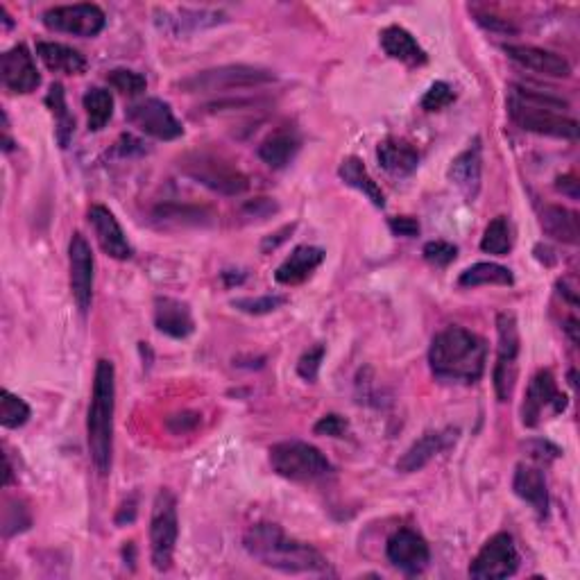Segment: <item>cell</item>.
Here are the masks:
<instances>
[{
    "mask_svg": "<svg viewBox=\"0 0 580 580\" xmlns=\"http://www.w3.org/2000/svg\"><path fill=\"white\" fill-rule=\"evenodd\" d=\"M243 547L263 567L281 574H329V562L311 544L288 537L277 524H257L243 537Z\"/></svg>",
    "mask_w": 580,
    "mask_h": 580,
    "instance_id": "6da1fadb",
    "label": "cell"
},
{
    "mask_svg": "<svg viewBox=\"0 0 580 580\" xmlns=\"http://www.w3.org/2000/svg\"><path fill=\"white\" fill-rule=\"evenodd\" d=\"M488 363V345L463 327H449L433 338L429 349L431 372L447 383H476Z\"/></svg>",
    "mask_w": 580,
    "mask_h": 580,
    "instance_id": "7a4b0ae2",
    "label": "cell"
},
{
    "mask_svg": "<svg viewBox=\"0 0 580 580\" xmlns=\"http://www.w3.org/2000/svg\"><path fill=\"white\" fill-rule=\"evenodd\" d=\"M114 413H116V370L114 363L100 358L93 377V392L87 417V440L91 460L102 476L112 472L114 456Z\"/></svg>",
    "mask_w": 580,
    "mask_h": 580,
    "instance_id": "3957f363",
    "label": "cell"
},
{
    "mask_svg": "<svg viewBox=\"0 0 580 580\" xmlns=\"http://www.w3.org/2000/svg\"><path fill=\"white\" fill-rule=\"evenodd\" d=\"M569 102L551 93L528 87H513L508 93V114L526 132L553 136V139H578V121L565 116Z\"/></svg>",
    "mask_w": 580,
    "mask_h": 580,
    "instance_id": "277c9868",
    "label": "cell"
},
{
    "mask_svg": "<svg viewBox=\"0 0 580 580\" xmlns=\"http://www.w3.org/2000/svg\"><path fill=\"white\" fill-rule=\"evenodd\" d=\"M277 75L261 66L247 64H227L218 68H207L198 71L179 82V89L184 93H229L243 89H257L263 84L275 82Z\"/></svg>",
    "mask_w": 580,
    "mask_h": 580,
    "instance_id": "5b68a950",
    "label": "cell"
},
{
    "mask_svg": "<svg viewBox=\"0 0 580 580\" xmlns=\"http://www.w3.org/2000/svg\"><path fill=\"white\" fill-rule=\"evenodd\" d=\"M179 168L186 177L207 186L213 193L227 195V198H236L250 189V179L243 170L229 159L213 155V152H191L179 161Z\"/></svg>",
    "mask_w": 580,
    "mask_h": 580,
    "instance_id": "8992f818",
    "label": "cell"
},
{
    "mask_svg": "<svg viewBox=\"0 0 580 580\" xmlns=\"http://www.w3.org/2000/svg\"><path fill=\"white\" fill-rule=\"evenodd\" d=\"M270 465L288 481H318L331 474V463L318 447L302 440H286L270 449Z\"/></svg>",
    "mask_w": 580,
    "mask_h": 580,
    "instance_id": "52a82bcc",
    "label": "cell"
},
{
    "mask_svg": "<svg viewBox=\"0 0 580 580\" xmlns=\"http://www.w3.org/2000/svg\"><path fill=\"white\" fill-rule=\"evenodd\" d=\"M179 537L177 499L170 490H159L150 515V556L157 571H166L173 565L175 544Z\"/></svg>",
    "mask_w": 580,
    "mask_h": 580,
    "instance_id": "ba28073f",
    "label": "cell"
},
{
    "mask_svg": "<svg viewBox=\"0 0 580 580\" xmlns=\"http://www.w3.org/2000/svg\"><path fill=\"white\" fill-rule=\"evenodd\" d=\"M499 347L497 365H494V392L499 402H510L519 370V329L513 313L497 315Z\"/></svg>",
    "mask_w": 580,
    "mask_h": 580,
    "instance_id": "9c48e42d",
    "label": "cell"
},
{
    "mask_svg": "<svg viewBox=\"0 0 580 580\" xmlns=\"http://www.w3.org/2000/svg\"><path fill=\"white\" fill-rule=\"evenodd\" d=\"M44 25L53 32L73 34V37H96L107 25V16L93 3L57 5L44 12Z\"/></svg>",
    "mask_w": 580,
    "mask_h": 580,
    "instance_id": "30bf717a",
    "label": "cell"
},
{
    "mask_svg": "<svg viewBox=\"0 0 580 580\" xmlns=\"http://www.w3.org/2000/svg\"><path fill=\"white\" fill-rule=\"evenodd\" d=\"M519 567V553L508 533L492 535L488 542L483 544L479 556L469 565V576L479 580H499L515 576Z\"/></svg>",
    "mask_w": 580,
    "mask_h": 580,
    "instance_id": "8fae6325",
    "label": "cell"
},
{
    "mask_svg": "<svg viewBox=\"0 0 580 580\" xmlns=\"http://www.w3.org/2000/svg\"><path fill=\"white\" fill-rule=\"evenodd\" d=\"M567 408V397L558 390L556 377L551 370H540L528 383L524 406H522V422L524 426H537L544 417L558 415Z\"/></svg>",
    "mask_w": 580,
    "mask_h": 580,
    "instance_id": "7c38bea8",
    "label": "cell"
},
{
    "mask_svg": "<svg viewBox=\"0 0 580 580\" xmlns=\"http://www.w3.org/2000/svg\"><path fill=\"white\" fill-rule=\"evenodd\" d=\"M127 121L136 130L152 136L157 141H175L184 134L182 123L177 121L168 102L159 98H145L127 109Z\"/></svg>",
    "mask_w": 580,
    "mask_h": 580,
    "instance_id": "4fadbf2b",
    "label": "cell"
},
{
    "mask_svg": "<svg viewBox=\"0 0 580 580\" xmlns=\"http://www.w3.org/2000/svg\"><path fill=\"white\" fill-rule=\"evenodd\" d=\"M68 268H71V293L80 313H89L93 302V254L82 234H73L68 243Z\"/></svg>",
    "mask_w": 580,
    "mask_h": 580,
    "instance_id": "5bb4252c",
    "label": "cell"
},
{
    "mask_svg": "<svg viewBox=\"0 0 580 580\" xmlns=\"http://www.w3.org/2000/svg\"><path fill=\"white\" fill-rule=\"evenodd\" d=\"M388 560L406 576H417L429 567L431 549L420 533L411 528H399V531L388 540Z\"/></svg>",
    "mask_w": 580,
    "mask_h": 580,
    "instance_id": "9a60e30c",
    "label": "cell"
},
{
    "mask_svg": "<svg viewBox=\"0 0 580 580\" xmlns=\"http://www.w3.org/2000/svg\"><path fill=\"white\" fill-rule=\"evenodd\" d=\"M0 80L12 93H32L41 84L37 64L23 44L10 48L0 57Z\"/></svg>",
    "mask_w": 580,
    "mask_h": 580,
    "instance_id": "2e32d148",
    "label": "cell"
},
{
    "mask_svg": "<svg viewBox=\"0 0 580 580\" xmlns=\"http://www.w3.org/2000/svg\"><path fill=\"white\" fill-rule=\"evenodd\" d=\"M89 223L93 227V234L98 238V245L102 247V252H105L107 257H112L116 261L132 259L134 254L132 245L127 241L123 227L118 225L112 211L102 207V204H93L89 209Z\"/></svg>",
    "mask_w": 580,
    "mask_h": 580,
    "instance_id": "e0dca14e",
    "label": "cell"
},
{
    "mask_svg": "<svg viewBox=\"0 0 580 580\" xmlns=\"http://www.w3.org/2000/svg\"><path fill=\"white\" fill-rule=\"evenodd\" d=\"M481 177H483V150L481 141L474 139V143H469V148L465 152H460V155L451 161L449 179L451 184L472 202L481 191Z\"/></svg>",
    "mask_w": 580,
    "mask_h": 580,
    "instance_id": "ac0fdd59",
    "label": "cell"
},
{
    "mask_svg": "<svg viewBox=\"0 0 580 580\" xmlns=\"http://www.w3.org/2000/svg\"><path fill=\"white\" fill-rule=\"evenodd\" d=\"M506 53L515 64L528 68L533 73L549 75V78H569L571 64L562 55L551 53V50L535 48V46H503Z\"/></svg>",
    "mask_w": 580,
    "mask_h": 580,
    "instance_id": "d6986e66",
    "label": "cell"
},
{
    "mask_svg": "<svg viewBox=\"0 0 580 580\" xmlns=\"http://www.w3.org/2000/svg\"><path fill=\"white\" fill-rule=\"evenodd\" d=\"M155 324L161 334L170 338H189L195 329L191 309L173 297H157L155 302Z\"/></svg>",
    "mask_w": 580,
    "mask_h": 580,
    "instance_id": "ffe728a7",
    "label": "cell"
},
{
    "mask_svg": "<svg viewBox=\"0 0 580 580\" xmlns=\"http://www.w3.org/2000/svg\"><path fill=\"white\" fill-rule=\"evenodd\" d=\"M513 490L519 499L531 503V508L537 515H549V485L540 469L533 465H517Z\"/></svg>",
    "mask_w": 580,
    "mask_h": 580,
    "instance_id": "44dd1931",
    "label": "cell"
},
{
    "mask_svg": "<svg viewBox=\"0 0 580 580\" xmlns=\"http://www.w3.org/2000/svg\"><path fill=\"white\" fill-rule=\"evenodd\" d=\"M324 261V250L311 245H300L290 252V257L281 263L275 279L284 286H297L313 275V270Z\"/></svg>",
    "mask_w": 580,
    "mask_h": 580,
    "instance_id": "7402d4cb",
    "label": "cell"
},
{
    "mask_svg": "<svg viewBox=\"0 0 580 580\" xmlns=\"http://www.w3.org/2000/svg\"><path fill=\"white\" fill-rule=\"evenodd\" d=\"M449 447V435L442 433V431H429L424 433L420 440H415L411 447H408L402 458L397 460V469L404 474H413V472H420L426 465L431 463V460L442 454Z\"/></svg>",
    "mask_w": 580,
    "mask_h": 580,
    "instance_id": "603a6c76",
    "label": "cell"
},
{
    "mask_svg": "<svg viewBox=\"0 0 580 580\" xmlns=\"http://www.w3.org/2000/svg\"><path fill=\"white\" fill-rule=\"evenodd\" d=\"M381 46L386 50L388 57L408 66H422L426 64V59H429L424 53V48L415 41L413 34L399 28V25H390V28L381 32Z\"/></svg>",
    "mask_w": 580,
    "mask_h": 580,
    "instance_id": "cb8c5ba5",
    "label": "cell"
},
{
    "mask_svg": "<svg viewBox=\"0 0 580 580\" xmlns=\"http://www.w3.org/2000/svg\"><path fill=\"white\" fill-rule=\"evenodd\" d=\"M377 157L381 168L395 177H406L420 164V155L411 143L399 139H386L379 143Z\"/></svg>",
    "mask_w": 580,
    "mask_h": 580,
    "instance_id": "d4e9b609",
    "label": "cell"
},
{
    "mask_svg": "<svg viewBox=\"0 0 580 580\" xmlns=\"http://www.w3.org/2000/svg\"><path fill=\"white\" fill-rule=\"evenodd\" d=\"M37 55L55 73L82 75L87 71V59H84V55L71 46L57 44V41H39Z\"/></svg>",
    "mask_w": 580,
    "mask_h": 580,
    "instance_id": "484cf974",
    "label": "cell"
},
{
    "mask_svg": "<svg viewBox=\"0 0 580 580\" xmlns=\"http://www.w3.org/2000/svg\"><path fill=\"white\" fill-rule=\"evenodd\" d=\"M540 225L544 232L551 238H556L560 243L567 245H578L580 232H578V216L574 211H569L565 207H558V204H547L540 213Z\"/></svg>",
    "mask_w": 580,
    "mask_h": 580,
    "instance_id": "4316f807",
    "label": "cell"
},
{
    "mask_svg": "<svg viewBox=\"0 0 580 580\" xmlns=\"http://www.w3.org/2000/svg\"><path fill=\"white\" fill-rule=\"evenodd\" d=\"M338 175L347 186H352V189L361 191L365 198H368L374 204V207H377V209L386 207V195H383L381 186L370 177L368 168L363 166L361 159H358V157L343 159V164H340V168H338Z\"/></svg>",
    "mask_w": 580,
    "mask_h": 580,
    "instance_id": "83f0119b",
    "label": "cell"
},
{
    "mask_svg": "<svg viewBox=\"0 0 580 580\" xmlns=\"http://www.w3.org/2000/svg\"><path fill=\"white\" fill-rule=\"evenodd\" d=\"M300 152V139L293 132H275L259 145V157L270 168H286Z\"/></svg>",
    "mask_w": 580,
    "mask_h": 580,
    "instance_id": "f1b7e54d",
    "label": "cell"
},
{
    "mask_svg": "<svg viewBox=\"0 0 580 580\" xmlns=\"http://www.w3.org/2000/svg\"><path fill=\"white\" fill-rule=\"evenodd\" d=\"M513 272L499 266V263H476V266L467 268L463 275L458 277V286L476 288V286H513Z\"/></svg>",
    "mask_w": 580,
    "mask_h": 580,
    "instance_id": "f546056e",
    "label": "cell"
},
{
    "mask_svg": "<svg viewBox=\"0 0 580 580\" xmlns=\"http://www.w3.org/2000/svg\"><path fill=\"white\" fill-rule=\"evenodd\" d=\"M82 105H84V112H87V121H89L91 132L105 130L107 123L112 121L114 98L107 89H100V87L89 89L87 93H84Z\"/></svg>",
    "mask_w": 580,
    "mask_h": 580,
    "instance_id": "4dcf8cb0",
    "label": "cell"
},
{
    "mask_svg": "<svg viewBox=\"0 0 580 580\" xmlns=\"http://www.w3.org/2000/svg\"><path fill=\"white\" fill-rule=\"evenodd\" d=\"M46 105L50 107V112H53L55 121H57V141L62 148H66L68 141H71V136L75 132V118L73 114L68 112L66 107V96H64V87L62 84H53L46 96Z\"/></svg>",
    "mask_w": 580,
    "mask_h": 580,
    "instance_id": "1f68e13d",
    "label": "cell"
},
{
    "mask_svg": "<svg viewBox=\"0 0 580 580\" xmlns=\"http://www.w3.org/2000/svg\"><path fill=\"white\" fill-rule=\"evenodd\" d=\"M513 247V232H510V223L506 216L494 218L492 223L485 227L481 250L494 254V257H506Z\"/></svg>",
    "mask_w": 580,
    "mask_h": 580,
    "instance_id": "d6a6232c",
    "label": "cell"
},
{
    "mask_svg": "<svg viewBox=\"0 0 580 580\" xmlns=\"http://www.w3.org/2000/svg\"><path fill=\"white\" fill-rule=\"evenodd\" d=\"M0 424L5 429H19L25 422L30 420V406L23 402L19 395H12L10 390H3L0 395Z\"/></svg>",
    "mask_w": 580,
    "mask_h": 580,
    "instance_id": "836d02e7",
    "label": "cell"
},
{
    "mask_svg": "<svg viewBox=\"0 0 580 580\" xmlns=\"http://www.w3.org/2000/svg\"><path fill=\"white\" fill-rule=\"evenodd\" d=\"M155 218L161 223H182V225H202L204 220H209L207 209L198 207H177V204H164L155 211Z\"/></svg>",
    "mask_w": 580,
    "mask_h": 580,
    "instance_id": "e575fe53",
    "label": "cell"
},
{
    "mask_svg": "<svg viewBox=\"0 0 580 580\" xmlns=\"http://www.w3.org/2000/svg\"><path fill=\"white\" fill-rule=\"evenodd\" d=\"M107 82L109 87H114L118 93H123V96H141V93L148 89V82L141 73L130 71V68H114L112 73L107 75Z\"/></svg>",
    "mask_w": 580,
    "mask_h": 580,
    "instance_id": "d590c367",
    "label": "cell"
},
{
    "mask_svg": "<svg viewBox=\"0 0 580 580\" xmlns=\"http://www.w3.org/2000/svg\"><path fill=\"white\" fill-rule=\"evenodd\" d=\"M286 304V297L281 295H263V297H243V300H234V309L250 313V315H266L281 309Z\"/></svg>",
    "mask_w": 580,
    "mask_h": 580,
    "instance_id": "8d00e7d4",
    "label": "cell"
},
{
    "mask_svg": "<svg viewBox=\"0 0 580 580\" xmlns=\"http://www.w3.org/2000/svg\"><path fill=\"white\" fill-rule=\"evenodd\" d=\"M454 100H456V93L454 89H451V84L433 82L429 91L424 93L422 109H426V112H440V109H447Z\"/></svg>",
    "mask_w": 580,
    "mask_h": 580,
    "instance_id": "74e56055",
    "label": "cell"
},
{
    "mask_svg": "<svg viewBox=\"0 0 580 580\" xmlns=\"http://www.w3.org/2000/svg\"><path fill=\"white\" fill-rule=\"evenodd\" d=\"M456 257H458L456 245H451L447 241H431L424 245V259L438 268L449 266L451 261H456Z\"/></svg>",
    "mask_w": 580,
    "mask_h": 580,
    "instance_id": "f35d334b",
    "label": "cell"
},
{
    "mask_svg": "<svg viewBox=\"0 0 580 580\" xmlns=\"http://www.w3.org/2000/svg\"><path fill=\"white\" fill-rule=\"evenodd\" d=\"M322 358H324V347L318 345V347H313L306 352L302 358H300V365H297V372H300V377L306 379V381H315L318 379V372H320V363H322Z\"/></svg>",
    "mask_w": 580,
    "mask_h": 580,
    "instance_id": "ab89813d",
    "label": "cell"
},
{
    "mask_svg": "<svg viewBox=\"0 0 580 580\" xmlns=\"http://www.w3.org/2000/svg\"><path fill=\"white\" fill-rule=\"evenodd\" d=\"M524 449L528 451V456L537 460V463H544V465H549L556 458H560V449L556 445H551L549 440H528Z\"/></svg>",
    "mask_w": 580,
    "mask_h": 580,
    "instance_id": "60d3db41",
    "label": "cell"
},
{
    "mask_svg": "<svg viewBox=\"0 0 580 580\" xmlns=\"http://www.w3.org/2000/svg\"><path fill=\"white\" fill-rule=\"evenodd\" d=\"M313 431L318 435H329V438H343L347 433V420H343V417L336 413L324 415L322 420L313 426Z\"/></svg>",
    "mask_w": 580,
    "mask_h": 580,
    "instance_id": "b9f144b4",
    "label": "cell"
},
{
    "mask_svg": "<svg viewBox=\"0 0 580 580\" xmlns=\"http://www.w3.org/2000/svg\"><path fill=\"white\" fill-rule=\"evenodd\" d=\"M168 429L173 431V433H189L193 431L195 426L200 424V415L198 413H179V415H173V417H168Z\"/></svg>",
    "mask_w": 580,
    "mask_h": 580,
    "instance_id": "7bdbcfd3",
    "label": "cell"
},
{
    "mask_svg": "<svg viewBox=\"0 0 580 580\" xmlns=\"http://www.w3.org/2000/svg\"><path fill=\"white\" fill-rule=\"evenodd\" d=\"M390 229H392V234H397V236L413 238L420 234V223H417V220L411 216H397V218H390Z\"/></svg>",
    "mask_w": 580,
    "mask_h": 580,
    "instance_id": "ee69618b",
    "label": "cell"
},
{
    "mask_svg": "<svg viewBox=\"0 0 580 580\" xmlns=\"http://www.w3.org/2000/svg\"><path fill=\"white\" fill-rule=\"evenodd\" d=\"M245 211H250L252 218L254 216H257V218H268L270 213L277 211V204L272 202V200H268V198H257L254 202L247 204Z\"/></svg>",
    "mask_w": 580,
    "mask_h": 580,
    "instance_id": "f6af8a7d",
    "label": "cell"
},
{
    "mask_svg": "<svg viewBox=\"0 0 580 580\" xmlns=\"http://www.w3.org/2000/svg\"><path fill=\"white\" fill-rule=\"evenodd\" d=\"M476 21H479L483 28H488L492 32H517L506 19H497V16H479Z\"/></svg>",
    "mask_w": 580,
    "mask_h": 580,
    "instance_id": "bcb514c9",
    "label": "cell"
},
{
    "mask_svg": "<svg viewBox=\"0 0 580 580\" xmlns=\"http://www.w3.org/2000/svg\"><path fill=\"white\" fill-rule=\"evenodd\" d=\"M556 189L562 195H569L571 200H578V182H576L574 175H562V177H558Z\"/></svg>",
    "mask_w": 580,
    "mask_h": 580,
    "instance_id": "7dc6e473",
    "label": "cell"
},
{
    "mask_svg": "<svg viewBox=\"0 0 580 580\" xmlns=\"http://www.w3.org/2000/svg\"><path fill=\"white\" fill-rule=\"evenodd\" d=\"M565 331L569 334L571 338V343L578 345V320L576 318H569L567 324H565Z\"/></svg>",
    "mask_w": 580,
    "mask_h": 580,
    "instance_id": "c3c4849f",
    "label": "cell"
}]
</instances>
